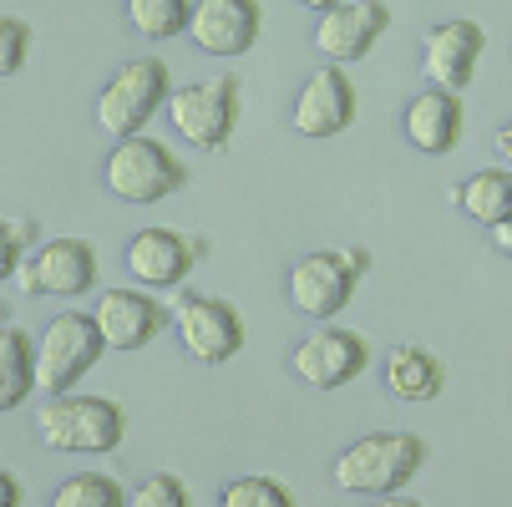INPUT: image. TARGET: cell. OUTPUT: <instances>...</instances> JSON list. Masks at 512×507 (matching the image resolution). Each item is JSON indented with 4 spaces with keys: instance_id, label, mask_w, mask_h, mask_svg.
<instances>
[{
    "instance_id": "obj_1",
    "label": "cell",
    "mask_w": 512,
    "mask_h": 507,
    "mask_svg": "<svg viewBox=\"0 0 512 507\" xmlns=\"http://www.w3.org/2000/svg\"><path fill=\"white\" fill-rule=\"evenodd\" d=\"M36 431L51 452H77V457H107L127 437V411L112 396H82V391H61L46 396L36 411Z\"/></svg>"
},
{
    "instance_id": "obj_2",
    "label": "cell",
    "mask_w": 512,
    "mask_h": 507,
    "mask_svg": "<svg viewBox=\"0 0 512 507\" xmlns=\"http://www.w3.org/2000/svg\"><path fill=\"white\" fill-rule=\"evenodd\" d=\"M426 462V442L416 431H371L335 457V487L350 497H391Z\"/></svg>"
},
{
    "instance_id": "obj_3",
    "label": "cell",
    "mask_w": 512,
    "mask_h": 507,
    "mask_svg": "<svg viewBox=\"0 0 512 507\" xmlns=\"http://www.w3.org/2000/svg\"><path fill=\"white\" fill-rule=\"evenodd\" d=\"M102 178H107V193L122 203H158L188 183V168L173 158L168 142H158L148 132H132V137L112 142Z\"/></svg>"
},
{
    "instance_id": "obj_4",
    "label": "cell",
    "mask_w": 512,
    "mask_h": 507,
    "mask_svg": "<svg viewBox=\"0 0 512 507\" xmlns=\"http://www.w3.org/2000/svg\"><path fill=\"white\" fill-rule=\"evenodd\" d=\"M107 355V340L97 330V315L87 310H61L41 340H36V391L61 396V391H77V381Z\"/></svg>"
},
{
    "instance_id": "obj_5",
    "label": "cell",
    "mask_w": 512,
    "mask_h": 507,
    "mask_svg": "<svg viewBox=\"0 0 512 507\" xmlns=\"http://www.w3.org/2000/svg\"><path fill=\"white\" fill-rule=\"evenodd\" d=\"M168 66L158 56H137V61H122L107 87L97 92V127L112 132V137H132L153 122L158 107H168Z\"/></svg>"
},
{
    "instance_id": "obj_6",
    "label": "cell",
    "mask_w": 512,
    "mask_h": 507,
    "mask_svg": "<svg viewBox=\"0 0 512 507\" xmlns=\"http://www.w3.org/2000/svg\"><path fill=\"white\" fill-rule=\"evenodd\" d=\"M371 269V249H320L289 269V305L305 320H335L350 300L360 274Z\"/></svg>"
},
{
    "instance_id": "obj_7",
    "label": "cell",
    "mask_w": 512,
    "mask_h": 507,
    "mask_svg": "<svg viewBox=\"0 0 512 507\" xmlns=\"http://www.w3.org/2000/svg\"><path fill=\"white\" fill-rule=\"evenodd\" d=\"M168 117L198 153H218L239 127V77H203L168 92Z\"/></svg>"
},
{
    "instance_id": "obj_8",
    "label": "cell",
    "mask_w": 512,
    "mask_h": 507,
    "mask_svg": "<svg viewBox=\"0 0 512 507\" xmlns=\"http://www.w3.org/2000/svg\"><path fill=\"white\" fill-rule=\"evenodd\" d=\"M178 345L188 360L198 366H224L244 350V315L229 300H213V295H193V289H178V300L168 305Z\"/></svg>"
},
{
    "instance_id": "obj_9",
    "label": "cell",
    "mask_w": 512,
    "mask_h": 507,
    "mask_svg": "<svg viewBox=\"0 0 512 507\" xmlns=\"http://www.w3.org/2000/svg\"><path fill=\"white\" fill-rule=\"evenodd\" d=\"M97 274H102L97 249H92V239H77V234H71V239H46L16 269L26 295H66V300L97 289Z\"/></svg>"
},
{
    "instance_id": "obj_10",
    "label": "cell",
    "mask_w": 512,
    "mask_h": 507,
    "mask_svg": "<svg viewBox=\"0 0 512 507\" xmlns=\"http://www.w3.org/2000/svg\"><path fill=\"white\" fill-rule=\"evenodd\" d=\"M295 376L310 386V391H335V386H350L365 366H371V345L355 330H340V325H325L315 335H305L289 355Z\"/></svg>"
},
{
    "instance_id": "obj_11",
    "label": "cell",
    "mask_w": 512,
    "mask_h": 507,
    "mask_svg": "<svg viewBox=\"0 0 512 507\" xmlns=\"http://www.w3.org/2000/svg\"><path fill=\"white\" fill-rule=\"evenodd\" d=\"M386 31H391V6L386 0H340V6L320 11L315 46H320V56L330 66H345V61L371 56Z\"/></svg>"
},
{
    "instance_id": "obj_12",
    "label": "cell",
    "mask_w": 512,
    "mask_h": 507,
    "mask_svg": "<svg viewBox=\"0 0 512 507\" xmlns=\"http://www.w3.org/2000/svg\"><path fill=\"white\" fill-rule=\"evenodd\" d=\"M203 259V239L193 234H178V229H137L127 239V274L142 284V289H178L193 264Z\"/></svg>"
},
{
    "instance_id": "obj_13",
    "label": "cell",
    "mask_w": 512,
    "mask_h": 507,
    "mask_svg": "<svg viewBox=\"0 0 512 507\" xmlns=\"http://www.w3.org/2000/svg\"><path fill=\"white\" fill-rule=\"evenodd\" d=\"M487 51V31L467 16L457 21H442L431 26L426 41H421V71L431 87H447V92H467L472 77H477V61Z\"/></svg>"
},
{
    "instance_id": "obj_14",
    "label": "cell",
    "mask_w": 512,
    "mask_h": 507,
    "mask_svg": "<svg viewBox=\"0 0 512 507\" xmlns=\"http://www.w3.org/2000/svg\"><path fill=\"white\" fill-rule=\"evenodd\" d=\"M97 330L107 340V350H142V345H153L173 315L168 305H158L153 289H102V300H97Z\"/></svg>"
},
{
    "instance_id": "obj_15",
    "label": "cell",
    "mask_w": 512,
    "mask_h": 507,
    "mask_svg": "<svg viewBox=\"0 0 512 507\" xmlns=\"http://www.w3.org/2000/svg\"><path fill=\"white\" fill-rule=\"evenodd\" d=\"M401 132L416 153L426 158H447L462 148L467 137V107H462V92H447V87H426L421 97L406 102L401 112Z\"/></svg>"
},
{
    "instance_id": "obj_16",
    "label": "cell",
    "mask_w": 512,
    "mask_h": 507,
    "mask_svg": "<svg viewBox=\"0 0 512 507\" xmlns=\"http://www.w3.org/2000/svg\"><path fill=\"white\" fill-rule=\"evenodd\" d=\"M264 31V6L259 0H193L188 36L208 56H244Z\"/></svg>"
},
{
    "instance_id": "obj_17",
    "label": "cell",
    "mask_w": 512,
    "mask_h": 507,
    "mask_svg": "<svg viewBox=\"0 0 512 507\" xmlns=\"http://www.w3.org/2000/svg\"><path fill=\"white\" fill-rule=\"evenodd\" d=\"M350 122H355V87L340 66L325 61L320 71H310V82L295 97V132L310 142H325V137H340Z\"/></svg>"
},
{
    "instance_id": "obj_18",
    "label": "cell",
    "mask_w": 512,
    "mask_h": 507,
    "mask_svg": "<svg viewBox=\"0 0 512 507\" xmlns=\"http://www.w3.org/2000/svg\"><path fill=\"white\" fill-rule=\"evenodd\" d=\"M447 386V366H442V355L426 350V345H396L386 355V391L406 406H426L436 401Z\"/></svg>"
},
{
    "instance_id": "obj_19",
    "label": "cell",
    "mask_w": 512,
    "mask_h": 507,
    "mask_svg": "<svg viewBox=\"0 0 512 507\" xmlns=\"http://www.w3.org/2000/svg\"><path fill=\"white\" fill-rule=\"evenodd\" d=\"M31 391H36V340L21 325L0 320V411L26 406Z\"/></svg>"
},
{
    "instance_id": "obj_20",
    "label": "cell",
    "mask_w": 512,
    "mask_h": 507,
    "mask_svg": "<svg viewBox=\"0 0 512 507\" xmlns=\"http://www.w3.org/2000/svg\"><path fill=\"white\" fill-rule=\"evenodd\" d=\"M452 203L472 224H507L512 219V168H482L452 188Z\"/></svg>"
},
{
    "instance_id": "obj_21",
    "label": "cell",
    "mask_w": 512,
    "mask_h": 507,
    "mask_svg": "<svg viewBox=\"0 0 512 507\" xmlns=\"http://www.w3.org/2000/svg\"><path fill=\"white\" fill-rule=\"evenodd\" d=\"M127 21H132L137 36L168 41V36L188 31V21H193V0H127Z\"/></svg>"
},
{
    "instance_id": "obj_22",
    "label": "cell",
    "mask_w": 512,
    "mask_h": 507,
    "mask_svg": "<svg viewBox=\"0 0 512 507\" xmlns=\"http://www.w3.org/2000/svg\"><path fill=\"white\" fill-rule=\"evenodd\" d=\"M51 502H56V507H122L127 492H122V482L107 477V472H77V477H66V482L56 487Z\"/></svg>"
},
{
    "instance_id": "obj_23",
    "label": "cell",
    "mask_w": 512,
    "mask_h": 507,
    "mask_svg": "<svg viewBox=\"0 0 512 507\" xmlns=\"http://www.w3.org/2000/svg\"><path fill=\"white\" fill-rule=\"evenodd\" d=\"M289 487L279 477H239L224 487V507H289Z\"/></svg>"
},
{
    "instance_id": "obj_24",
    "label": "cell",
    "mask_w": 512,
    "mask_h": 507,
    "mask_svg": "<svg viewBox=\"0 0 512 507\" xmlns=\"http://www.w3.org/2000/svg\"><path fill=\"white\" fill-rule=\"evenodd\" d=\"M31 56V26L21 16H0V77H16Z\"/></svg>"
},
{
    "instance_id": "obj_25",
    "label": "cell",
    "mask_w": 512,
    "mask_h": 507,
    "mask_svg": "<svg viewBox=\"0 0 512 507\" xmlns=\"http://www.w3.org/2000/svg\"><path fill=\"white\" fill-rule=\"evenodd\" d=\"M132 502H137V507H188V487H183V477H173V472H153L148 482L137 487Z\"/></svg>"
},
{
    "instance_id": "obj_26",
    "label": "cell",
    "mask_w": 512,
    "mask_h": 507,
    "mask_svg": "<svg viewBox=\"0 0 512 507\" xmlns=\"http://www.w3.org/2000/svg\"><path fill=\"white\" fill-rule=\"evenodd\" d=\"M21 269V234L11 224H0V279H11Z\"/></svg>"
},
{
    "instance_id": "obj_27",
    "label": "cell",
    "mask_w": 512,
    "mask_h": 507,
    "mask_svg": "<svg viewBox=\"0 0 512 507\" xmlns=\"http://www.w3.org/2000/svg\"><path fill=\"white\" fill-rule=\"evenodd\" d=\"M21 502H26V492H21L16 472H0V507H21Z\"/></svg>"
},
{
    "instance_id": "obj_28",
    "label": "cell",
    "mask_w": 512,
    "mask_h": 507,
    "mask_svg": "<svg viewBox=\"0 0 512 507\" xmlns=\"http://www.w3.org/2000/svg\"><path fill=\"white\" fill-rule=\"evenodd\" d=\"M497 158H502V168H512V117L497 127Z\"/></svg>"
},
{
    "instance_id": "obj_29",
    "label": "cell",
    "mask_w": 512,
    "mask_h": 507,
    "mask_svg": "<svg viewBox=\"0 0 512 507\" xmlns=\"http://www.w3.org/2000/svg\"><path fill=\"white\" fill-rule=\"evenodd\" d=\"M300 6H305V11H315V16H320V11H330V6H340V0H300Z\"/></svg>"
},
{
    "instance_id": "obj_30",
    "label": "cell",
    "mask_w": 512,
    "mask_h": 507,
    "mask_svg": "<svg viewBox=\"0 0 512 507\" xmlns=\"http://www.w3.org/2000/svg\"><path fill=\"white\" fill-rule=\"evenodd\" d=\"M0 320H6V305H0Z\"/></svg>"
}]
</instances>
